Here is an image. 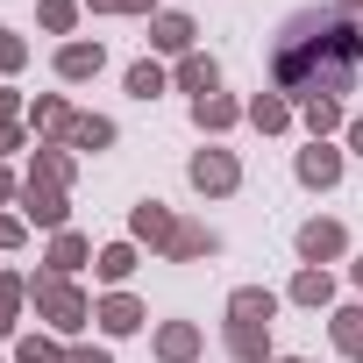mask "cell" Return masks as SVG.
Segmentation results:
<instances>
[{
	"mask_svg": "<svg viewBox=\"0 0 363 363\" xmlns=\"http://www.w3.org/2000/svg\"><path fill=\"white\" fill-rule=\"evenodd\" d=\"M363 79V29L335 8H299L285 15L278 43H271V93H285L292 107L313 100H342Z\"/></svg>",
	"mask_w": 363,
	"mask_h": 363,
	"instance_id": "cell-1",
	"label": "cell"
},
{
	"mask_svg": "<svg viewBox=\"0 0 363 363\" xmlns=\"http://www.w3.org/2000/svg\"><path fill=\"white\" fill-rule=\"evenodd\" d=\"M15 200H22V178H15L8 164H0V207H15Z\"/></svg>",
	"mask_w": 363,
	"mask_h": 363,
	"instance_id": "cell-36",
	"label": "cell"
},
{
	"mask_svg": "<svg viewBox=\"0 0 363 363\" xmlns=\"http://www.w3.org/2000/svg\"><path fill=\"white\" fill-rule=\"evenodd\" d=\"M178 221H186V214H171L164 200H135V207H128V242L164 257V250H171V235H178Z\"/></svg>",
	"mask_w": 363,
	"mask_h": 363,
	"instance_id": "cell-6",
	"label": "cell"
},
{
	"mask_svg": "<svg viewBox=\"0 0 363 363\" xmlns=\"http://www.w3.org/2000/svg\"><path fill=\"white\" fill-rule=\"evenodd\" d=\"M15 214H22L29 228H50V235H65V228H72V193H57V186H22Z\"/></svg>",
	"mask_w": 363,
	"mask_h": 363,
	"instance_id": "cell-7",
	"label": "cell"
},
{
	"mask_svg": "<svg viewBox=\"0 0 363 363\" xmlns=\"http://www.w3.org/2000/svg\"><path fill=\"white\" fill-rule=\"evenodd\" d=\"M242 107H250V128H264V135H285V128L299 121V107H292L285 93H250Z\"/></svg>",
	"mask_w": 363,
	"mask_h": 363,
	"instance_id": "cell-23",
	"label": "cell"
},
{
	"mask_svg": "<svg viewBox=\"0 0 363 363\" xmlns=\"http://www.w3.org/2000/svg\"><path fill=\"white\" fill-rule=\"evenodd\" d=\"M150 50H164V57H193V50H200V29H193V15L157 8V15H150Z\"/></svg>",
	"mask_w": 363,
	"mask_h": 363,
	"instance_id": "cell-11",
	"label": "cell"
},
{
	"mask_svg": "<svg viewBox=\"0 0 363 363\" xmlns=\"http://www.w3.org/2000/svg\"><path fill=\"white\" fill-rule=\"evenodd\" d=\"M328 342H335V356L363 363V299H356V306H335V313H328Z\"/></svg>",
	"mask_w": 363,
	"mask_h": 363,
	"instance_id": "cell-24",
	"label": "cell"
},
{
	"mask_svg": "<svg viewBox=\"0 0 363 363\" xmlns=\"http://www.w3.org/2000/svg\"><path fill=\"white\" fill-rule=\"evenodd\" d=\"M235 121H250V107H242L235 93H207V100H193V128H200V135H214V143H221Z\"/></svg>",
	"mask_w": 363,
	"mask_h": 363,
	"instance_id": "cell-16",
	"label": "cell"
},
{
	"mask_svg": "<svg viewBox=\"0 0 363 363\" xmlns=\"http://www.w3.org/2000/svg\"><path fill=\"white\" fill-rule=\"evenodd\" d=\"M349 278H356V292H363V257H356V264H349Z\"/></svg>",
	"mask_w": 363,
	"mask_h": 363,
	"instance_id": "cell-38",
	"label": "cell"
},
{
	"mask_svg": "<svg viewBox=\"0 0 363 363\" xmlns=\"http://www.w3.org/2000/svg\"><path fill=\"white\" fill-rule=\"evenodd\" d=\"M186 178H193V193H200V200H228V193H242V157L221 150V143H207V150H193Z\"/></svg>",
	"mask_w": 363,
	"mask_h": 363,
	"instance_id": "cell-3",
	"label": "cell"
},
{
	"mask_svg": "<svg viewBox=\"0 0 363 363\" xmlns=\"http://www.w3.org/2000/svg\"><path fill=\"white\" fill-rule=\"evenodd\" d=\"M79 8H93V15H135V22H150V15H157V0H79Z\"/></svg>",
	"mask_w": 363,
	"mask_h": 363,
	"instance_id": "cell-31",
	"label": "cell"
},
{
	"mask_svg": "<svg viewBox=\"0 0 363 363\" xmlns=\"http://www.w3.org/2000/svg\"><path fill=\"white\" fill-rule=\"evenodd\" d=\"M342 150H349V157H363V114H349V128H342Z\"/></svg>",
	"mask_w": 363,
	"mask_h": 363,
	"instance_id": "cell-35",
	"label": "cell"
},
{
	"mask_svg": "<svg viewBox=\"0 0 363 363\" xmlns=\"http://www.w3.org/2000/svg\"><path fill=\"white\" fill-rule=\"evenodd\" d=\"M65 349H72V342H57L50 328H36V335H15V363H65Z\"/></svg>",
	"mask_w": 363,
	"mask_h": 363,
	"instance_id": "cell-27",
	"label": "cell"
},
{
	"mask_svg": "<svg viewBox=\"0 0 363 363\" xmlns=\"http://www.w3.org/2000/svg\"><path fill=\"white\" fill-rule=\"evenodd\" d=\"M22 306H29V278H22V271H0V342H15Z\"/></svg>",
	"mask_w": 363,
	"mask_h": 363,
	"instance_id": "cell-26",
	"label": "cell"
},
{
	"mask_svg": "<svg viewBox=\"0 0 363 363\" xmlns=\"http://www.w3.org/2000/svg\"><path fill=\"white\" fill-rule=\"evenodd\" d=\"M79 0H36V22H43V36H65L72 43V29H79Z\"/></svg>",
	"mask_w": 363,
	"mask_h": 363,
	"instance_id": "cell-28",
	"label": "cell"
},
{
	"mask_svg": "<svg viewBox=\"0 0 363 363\" xmlns=\"http://www.w3.org/2000/svg\"><path fill=\"white\" fill-rule=\"evenodd\" d=\"M292 250H299V264H342V257H349V228H342L335 214H313V221H299Z\"/></svg>",
	"mask_w": 363,
	"mask_h": 363,
	"instance_id": "cell-5",
	"label": "cell"
},
{
	"mask_svg": "<svg viewBox=\"0 0 363 363\" xmlns=\"http://www.w3.org/2000/svg\"><path fill=\"white\" fill-rule=\"evenodd\" d=\"M72 178H79V157H72L65 143H36V150H29L22 186H57V193H72Z\"/></svg>",
	"mask_w": 363,
	"mask_h": 363,
	"instance_id": "cell-10",
	"label": "cell"
},
{
	"mask_svg": "<svg viewBox=\"0 0 363 363\" xmlns=\"http://www.w3.org/2000/svg\"><path fill=\"white\" fill-rule=\"evenodd\" d=\"M22 114H29V100H22V93H15V86H0V128H15V121H22Z\"/></svg>",
	"mask_w": 363,
	"mask_h": 363,
	"instance_id": "cell-34",
	"label": "cell"
},
{
	"mask_svg": "<svg viewBox=\"0 0 363 363\" xmlns=\"http://www.w3.org/2000/svg\"><path fill=\"white\" fill-rule=\"evenodd\" d=\"M22 65H29V43H22V36H15L8 22H0V86H8V79H15Z\"/></svg>",
	"mask_w": 363,
	"mask_h": 363,
	"instance_id": "cell-30",
	"label": "cell"
},
{
	"mask_svg": "<svg viewBox=\"0 0 363 363\" xmlns=\"http://www.w3.org/2000/svg\"><path fill=\"white\" fill-rule=\"evenodd\" d=\"M93 328H100L107 342H121V335H143V328H150V306H143L135 292H107V299H93Z\"/></svg>",
	"mask_w": 363,
	"mask_h": 363,
	"instance_id": "cell-8",
	"label": "cell"
},
{
	"mask_svg": "<svg viewBox=\"0 0 363 363\" xmlns=\"http://www.w3.org/2000/svg\"><path fill=\"white\" fill-rule=\"evenodd\" d=\"M72 114H79V107H72L65 93H36L22 121H29V135H36V143H65V128H72Z\"/></svg>",
	"mask_w": 363,
	"mask_h": 363,
	"instance_id": "cell-13",
	"label": "cell"
},
{
	"mask_svg": "<svg viewBox=\"0 0 363 363\" xmlns=\"http://www.w3.org/2000/svg\"><path fill=\"white\" fill-rule=\"evenodd\" d=\"M171 86H178V93H193V100H207V93H221V65H214L207 50H193V57H178V65H171Z\"/></svg>",
	"mask_w": 363,
	"mask_h": 363,
	"instance_id": "cell-20",
	"label": "cell"
},
{
	"mask_svg": "<svg viewBox=\"0 0 363 363\" xmlns=\"http://www.w3.org/2000/svg\"><path fill=\"white\" fill-rule=\"evenodd\" d=\"M121 143V128L107 121V114H72V128H65V150L72 157H100V150H114Z\"/></svg>",
	"mask_w": 363,
	"mask_h": 363,
	"instance_id": "cell-17",
	"label": "cell"
},
{
	"mask_svg": "<svg viewBox=\"0 0 363 363\" xmlns=\"http://www.w3.org/2000/svg\"><path fill=\"white\" fill-rule=\"evenodd\" d=\"M65 363H114V349H107V342H72Z\"/></svg>",
	"mask_w": 363,
	"mask_h": 363,
	"instance_id": "cell-33",
	"label": "cell"
},
{
	"mask_svg": "<svg viewBox=\"0 0 363 363\" xmlns=\"http://www.w3.org/2000/svg\"><path fill=\"white\" fill-rule=\"evenodd\" d=\"M207 257H221V228H207V221H178L164 264H207Z\"/></svg>",
	"mask_w": 363,
	"mask_h": 363,
	"instance_id": "cell-15",
	"label": "cell"
},
{
	"mask_svg": "<svg viewBox=\"0 0 363 363\" xmlns=\"http://www.w3.org/2000/svg\"><path fill=\"white\" fill-rule=\"evenodd\" d=\"M164 86H171V72H164L157 57H135V65H128V100H157Z\"/></svg>",
	"mask_w": 363,
	"mask_h": 363,
	"instance_id": "cell-29",
	"label": "cell"
},
{
	"mask_svg": "<svg viewBox=\"0 0 363 363\" xmlns=\"http://www.w3.org/2000/svg\"><path fill=\"white\" fill-rule=\"evenodd\" d=\"M29 306H36V320H43L57 342H79L86 320H93V299L79 292V278H57V271H36V278H29Z\"/></svg>",
	"mask_w": 363,
	"mask_h": 363,
	"instance_id": "cell-2",
	"label": "cell"
},
{
	"mask_svg": "<svg viewBox=\"0 0 363 363\" xmlns=\"http://www.w3.org/2000/svg\"><path fill=\"white\" fill-rule=\"evenodd\" d=\"M299 121H306V143H335L349 128V107L342 100H313V107H299Z\"/></svg>",
	"mask_w": 363,
	"mask_h": 363,
	"instance_id": "cell-25",
	"label": "cell"
},
{
	"mask_svg": "<svg viewBox=\"0 0 363 363\" xmlns=\"http://www.w3.org/2000/svg\"><path fill=\"white\" fill-rule=\"evenodd\" d=\"M221 349L235 356V363H271L278 349H271V328H250V320H228L221 328Z\"/></svg>",
	"mask_w": 363,
	"mask_h": 363,
	"instance_id": "cell-22",
	"label": "cell"
},
{
	"mask_svg": "<svg viewBox=\"0 0 363 363\" xmlns=\"http://www.w3.org/2000/svg\"><path fill=\"white\" fill-rule=\"evenodd\" d=\"M100 72H107V43H86V36L57 43V79H65V86H86V79H100Z\"/></svg>",
	"mask_w": 363,
	"mask_h": 363,
	"instance_id": "cell-12",
	"label": "cell"
},
{
	"mask_svg": "<svg viewBox=\"0 0 363 363\" xmlns=\"http://www.w3.org/2000/svg\"><path fill=\"white\" fill-rule=\"evenodd\" d=\"M285 299L306 306V313H328V306H335V271H328V264H299L292 285H285Z\"/></svg>",
	"mask_w": 363,
	"mask_h": 363,
	"instance_id": "cell-14",
	"label": "cell"
},
{
	"mask_svg": "<svg viewBox=\"0 0 363 363\" xmlns=\"http://www.w3.org/2000/svg\"><path fill=\"white\" fill-rule=\"evenodd\" d=\"M135 264H143V250H135V242H107V250L93 257V278H100L107 292H128V278H135Z\"/></svg>",
	"mask_w": 363,
	"mask_h": 363,
	"instance_id": "cell-21",
	"label": "cell"
},
{
	"mask_svg": "<svg viewBox=\"0 0 363 363\" xmlns=\"http://www.w3.org/2000/svg\"><path fill=\"white\" fill-rule=\"evenodd\" d=\"M271 363H306V356H271Z\"/></svg>",
	"mask_w": 363,
	"mask_h": 363,
	"instance_id": "cell-39",
	"label": "cell"
},
{
	"mask_svg": "<svg viewBox=\"0 0 363 363\" xmlns=\"http://www.w3.org/2000/svg\"><path fill=\"white\" fill-rule=\"evenodd\" d=\"M328 8H335V15H349V22L363 29V0H328Z\"/></svg>",
	"mask_w": 363,
	"mask_h": 363,
	"instance_id": "cell-37",
	"label": "cell"
},
{
	"mask_svg": "<svg viewBox=\"0 0 363 363\" xmlns=\"http://www.w3.org/2000/svg\"><path fill=\"white\" fill-rule=\"evenodd\" d=\"M93 242L79 235V228H65V235H50V257H43V271H57V278H79V271H93Z\"/></svg>",
	"mask_w": 363,
	"mask_h": 363,
	"instance_id": "cell-18",
	"label": "cell"
},
{
	"mask_svg": "<svg viewBox=\"0 0 363 363\" xmlns=\"http://www.w3.org/2000/svg\"><path fill=\"white\" fill-rule=\"evenodd\" d=\"M200 349H207V328L200 320H157V335H150V356L157 363H200Z\"/></svg>",
	"mask_w": 363,
	"mask_h": 363,
	"instance_id": "cell-9",
	"label": "cell"
},
{
	"mask_svg": "<svg viewBox=\"0 0 363 363\" xmlns=\"http://www.w3.org/2000/svg\"><path fill=\"white\" fill-rule=\"evenodd\" d=\"M342 171H349V150H342V143H306V150L292 157V178H299L306 193H335Z\"/></svg>",
	"mask_w": 363,
	"mask_h": 363,
	"instance_id": "cell-4",
	"label": "cell"
},
{
	"mask_svg": "<svg viewBox=\"0 0 363 363\" xmlns=\"http://www.w3.org/2000/svg\"><path fill=\"white\" fill-rule=\"evenodd\" d=\"M278 306H285V299H278L271 285H235V292H228V320H250V328H271Z\"/></svg>",
	"mask_w": 363,
	"mask_h": 363,
	"instance_id": "cell-19",
	"label": "cell"
},
{
	"mask_svg": "<svg viewBox=\"0 0 363 363\" xmlns=\"http://www.w3.org/2000/svg\"><path fill=\"white\" fill-rule=\"evenodd\" d=\"M29 242V221L15 214V207H0V257H8V250H22Z\"/></svg>",
	"mask_w": 363,
	"mask_h": 363,
	"instance_id": "cell-32",
	"label": "cell"
}]
</instances>
